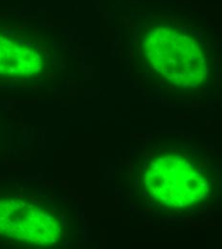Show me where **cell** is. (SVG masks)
I'll return each mask as SVG.
<instances>
[{"instance_id":"6da1fadb","label":"cell","mask_w":222,"mask_h":249,"mask_svg":"<svg viewBox=\"0 0 222 249\" xmlns=\"http://www.w3.org/2000/svg\"><path fill=\"white\" fill-rule=\"evenodd\" d=\"M62 233L60 220L48 210L21 198H0V235L44 247L57 244Z\"/></svg>"},{"instance_id":"7a4b0ae2","label":"cell","mask_w":222,"mask_h":249,"mask_svg":"<svg viewBox=\"0 0 222 249\" xmlns=\"http://www.w3.org/2000/svg\"><path fill=\"white\" fill-rule=\"evenodd\" d=\"M42 68V59L32 46L0 35V76L29 77Z\"/></svg>"}]
</instances>
